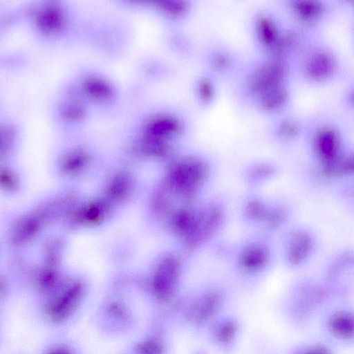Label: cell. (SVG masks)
Instances as JSON below:
<instances>
[{"mask_svg":"<svg viewBox=\"0 0 354 354\" xmlns=\"http://www.w3.org/2000/svg\"><path fill=\"white\" fill-rule=\"evenodd\" d=\"M326 283L305 282L294 287L280 307L286 323L300 330L316 322L322 312L333 304Z\"/></svg>","mask_w":354,"mask_h":354,"instance_id":"cell-1","label":"cell"},{"mask_svg":"<svg viewBox=\"0 0 354 354\" xmlns=\"http://www.w3.org/2000/svg\"><path fill=\"white\" fill-rule=\"evenodd\" d=\"M230 297L219 286H210L190 295H183L174 326L194 335H202L216 317L230 310Z\"/></svg>","mask_w":354,"mask_h":354,"instance_id":"cell-2","label":"cell"},{"mask_svg":"<svg viewBox=\"0 0 354 354\" xmlns=\"http://www.w3.org/2000/svg\"><path fill=\"white\" fill-rule=\"evenodd\" d=\"M316 323L319 335L337 348H354V303L346 301L327 307Z\"/></svg>","mask_w":354,"mask_h":354,"instance_id":"cell-3","label":"cell"},{"mask_svg":"<svg viewBox=\"0 0 354 354\" xmlns=\"http://www.w3.org/2000/svg\"><path fill=\"white\" fill-rule=\"evenodd\" d=\"M208 174V166L201 158H181L171 164L165 186L176 198L188 201L201 189Z\"/></svg>","mask_w":354,"mask_h":354,"instance_id":"cell-4","label":"cell"},{"mask_svg":"<svg viewBox=\"0 0 354 354\" xmlns=\"http://www.w3.org/2000/svg\"><path fill=\"white\" fill-rule=\"evenodd\" d=\"M243 333V322L240 315L230 309L214 319L202 335L221 354H233Z\"/></svg>","mask_w":354,"mask_h":354,"instance_id":"cell-5","label":"cell"},{"mask_svg":"<svg viewBox=\"0 0 354 354\" xmlns=\"http://www.w3.org/2000/svg\"><path fill=\"white\" fill-rule=\"evenodd\" d=\"M181 276L180 259L173 254L164 256L151 281L152 295L164 310L180 294Z\"/></svg>","mask_w":354,"mask_h":354,"instance_id":"cell-6","label":"cell"},{"mask_svg":"<svg viewBox=\"0 0 354 354\" xmlns=\"http://www.w3.org/2000/svg\"><path fill=\"white\" fill-rule=\"evenodd\" d=\"M223 212L217 204H209L196 212L192 227L183 239L185 248L194 250L208 241L219 228Z\"/></svg>","mask_w":354,"mask_h":354,"instance_id":"cell-7","label":"cell"},{"mask_svg":"<svg viewBox=\"0 0 354 354\" xmlns=\"http://www.w3.org/2000/svg\"><path fill=\"white\" fill-rule=\"evenodd\" d=\"M182 130L180 120L175 115L167 113L155 116L146 127V133L149 140L164 142L178 136Z\"/></svg>","mask_w":354,"mask_h":354,"instance_id":"cell-8","label":"cell"},{"mask_svg":"<svg viewBox=\"0 0 354 354\" xmlns=\"http://www.w3.org/2000/svg\"><path fill=\"white\" fill-rule=\"evenodd\" d=\"M83 293L84 289L81 285L71 287L48 307V315L50 319L56 323L66 320L76 309Z\"/></svg>","mask_w":354,"mask_h":354,"instance_id":"cell-9","label":"cell"},{"mask_svg":"<svg viewBox=\"0 0 354 354\" xmlns=\"http://www.w3.org/2000/svg\"><path fill=\"white\" fill-rule=\"evenodd\" d=\"M270 252L266 245L260 243L250 244L241 252L239 267L248 275H254L261 272L269 261Z\"/></svg>","mask_w":354,"mask_h":354,"instance_id":"cell-10","label":"cell"},{"mask_svg":"<svg viewBox=\"0 0 354 354\" xmlns=\"http://www.w3.org/2000/svg\"><path fill=\"white\" fill-rule=\"evenodd\" d=\"M281 73L279 64L272 62L265 64L252 74L249 81V88L254 93L262 95L276 87Z\"/></svg>","mask_w":354,"mask_h":354,"instance_id":"cell-11","label":"cell"},{"mask_svg":"<svg viewBox=\"0 0 354 354\" xmlns=\"http://www.w3.org/2000/svg\"><path fill=\"white\" fill-rule=\"evenodd\" d=\"M285 354H339V348L320 336L305 338L291 344Z\"/></svg>","mask_w":354,"mask_h":354,"instance_id":"cell-12","label":"cell"},{"mask_svg":"<svg viewBox=\"0 0 354 354\" xmlns=\"http://www.w3.org/2000/svg\"><path fill=\"white\" fill-rule=\"evenodd\" d=\"M169 325L138 342L134 346L136 354H170L172 344L169 335Z\"/></svg>","mask_w":354,"mask_h":354,"instance_id":"cell-13","label":"cell"},{"mask_svg":"<svg viewBox=\"0 0 354 354\" xmlns=\"http://www.w3.org/2000/svg\"><path fill=\"white\" fill-rule=\"evenodd\" d=\"M313 247L312 237L306 232L298 231L293 233L288 241L287 257L292 264H299L308 257Z\"/></svg>","mask_w":354,"mask_h":354,"instance_id":"cell-14","label":"cell"},{"mask_svg":"<svg viewBox=\"0 0 354 354\" xmlns=\"http://www.w3.org/2000/svg\"><path fill=\"white\" fill-rule=\"evenodd\" d=\"M197 211L185 206L175 208L170 214L169 223L171 230L183 239L194 223Z\"/></svg>","mask_w":354,"mask_h":354,"instance_id":"cell-15","label":"cell"},{"mask_svg":"<svg viewBox=\"0 0 354 354\" xmlns=\"http://www.w3.org/2000/svg\"><path fill=\"white\" fill-rule=\"evenodd\" d=\"M256 30L261 43L266 46H272L277 39V32L272 21L265 15H259L256 21Z\"/></svg>","mask_w":354,"mask_h":354,"instance_id":"cell-16","label":"cell"},{"mask_svg":"<svg viewBox=\"0 0 354 354\" xmlns=\"http://www.w3.org/2000/svg\"><path fill=\"white\" fill-rule=\"evenodd\" d=\"M269 209L261 201L253 200L248 203L245 213L247 216L252 220L264 222Z\"/></svg>","mask_w":354,"mask_h":354,"instance_id":"cell-17","label":"cell"},{"mask_svg":"<svg viewBox=\"0 0 354 354\" xmlns=\"http://www.w3.org/2000/svg\"><path fill=\"white\" fill-rule=\"evenodd\" d=\"M283 100V93L276 87L261 95V104L264 109L272 110L279 106Z\"/></svg>","mask_w":354,"mask_h":354,"instance_id":"cell-18","label":"cell"},{"mask_svg":"<svg viewBox=\"0 0 354 354\" xmlns=\"http://www.w3.org/2000/svg\"><path fill=\"white\" fill-rule=\"evenodd\" d=\"M159 8L167 15L171 17H179L184 15L189 6L183 1H166L159 3Z\"/></svg>","mask_w":354,"mask_h":354,"instance_id":"cell-19","label":"cell"},{"mask_svg":"<svg viewBox=\"0 0 354 354\" xmlns=\"http://www.w3.org/2000/svg\"><path fill=\"white\" fill-rule=\"evenodd\" d=\"M108 315L115 321L127 323L131 319L129 309L123 304L118 302L110 304L106 308Z\"/></svg>","mask_w":354,"mask_h":354,"instance_id":"cell-20","label":"cell"},{"mask_svg":"<svg viewBox=\"0 0 354 354\" xmlns=\"http://www.w3.org/2000/svg\"><path fill=\"white\" fill-rule=\"evenodd\" d=\"M198 92L201 100L205 102L210 101L214 92L212 82L207 78L201 79L198 85Z\"/></svg>","mask_w":354,"mask_h":354,"instance_id":"cell-21","label":"cell"},{"mask_svg":"<svg viewBox=\"0 0 354 354\" xmlns=\"http://www.w3.org/2000/svg\"><path fill=\"white\" fill-rule=\"evenodd\" d=\"M273 169L268 165H259L254 167L249 172L252 180L258 181L272 175Z\"/></svg>","mask_w":354,"mask_h":354,"instance_id":"cell-22","label":"cell"},{"mask_svg":"<svg viewBox=\"0 0 354 354\" xmlns=\"http://www.w3.org/2000/svg\"><path fill=\"white\" fill-rule=\"evenodd\" d=\"M60 18L57 13L51 11L46 12L41 18L43 26L48 30H54L59 26Z\"/></svg>","mask_w":354,"mask_h":354,"instance_id":"cell-23","label":"cell"},{"mask_svg":"<svg viewBox=\"0 0 354 354\" xmlns=\"http://www.w3.org/2000/svg\"><path fill=\"white\" fill-rule=\"evenodd\" d=\"M88 88L92 93L98 96H105L110 91L109 87L104 82L96 80L88 82Z\"/></svg>","mask_w":354,"mask_h":354,"instance_id":"cell-24","label":"cell"},{"mask_svg":"<svg viewBox=\"0 0 354 354\" xmlns=\"http://www.w3.org/2000/svg\"><path fill=\"white\" fill-rule=\"evenodd\" d=\"M230 57L225 53H219L213 57L212 64L219 71L225 70L230 66Z\"/></svg>","mask_w":354,"mask_h":354,"instance_id":"cell-25","label":"cell"},{"mask_svg":"<svg viewBox=\"0 0 354 354\" xmlns=\"http://www.w3.org/2000/svg\"><path fill=\"white\" fill-rule=\"evenodd\" d=\"M44 354H75V353L66 346L58 345L48 348Z\"/></svg>","mask_w":354,"mask_h":354,"instance_id":"cell-26","label":"cell"},{"mask_svg":"<svg viewBox=\"0 0 354 354\" xmlns=\"http://www.w3.org/2000/svg\"><path fill=\"white\" fill-rule=\"evenodd\" d=\"M189 354H211L207 349L202 347H196L191 351Z\"/></svg>","mask_w":354,"mask_h":354,"instance_id":"cell-27","label":"cell"}]
</instances>
